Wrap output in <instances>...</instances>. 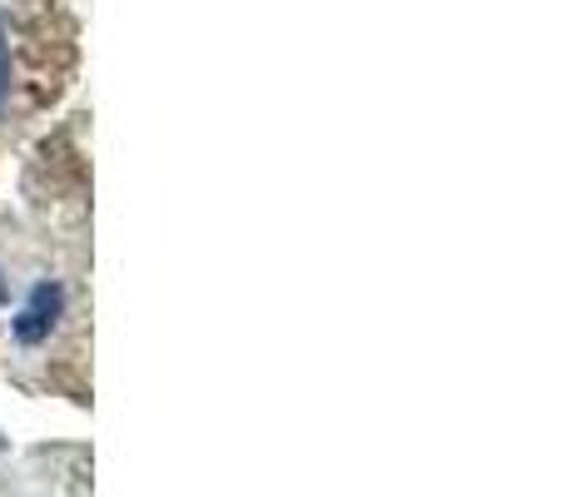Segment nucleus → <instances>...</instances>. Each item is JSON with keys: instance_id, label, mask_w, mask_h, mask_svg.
I'll return each mask as SVG.
<instances>
[{"instance_id": "nucleus-1", "label": "nucleus", "mask_w": 567, "mask_h": 497, "mask_svg": "<svg viewBox=\"0 0 567 497\" xmlns=\"http://www.w3.org/2000/svg\"><path fill=\"white\" fill-rule=\"evenodd\" d=\"M60 313H65V289H60V279H35V289L25 293V303H20L10 333H16L20 349H40V343L55 333Z\"/></svg>"}, {"instance_id": "nucleus-2", "label": "nucleus", "mask_w": 567, "mask_h": 497, "mask_svg": "<svg viewBox=\"0 0 567 497\" xmlns=\"http://www.w3.org/2000/svg\"><path fill=\"white\" fill-rule=\"evenodd\" d=\"M10 105V45H6V15H0V115Z\"/></svg>"}]
</instances>
